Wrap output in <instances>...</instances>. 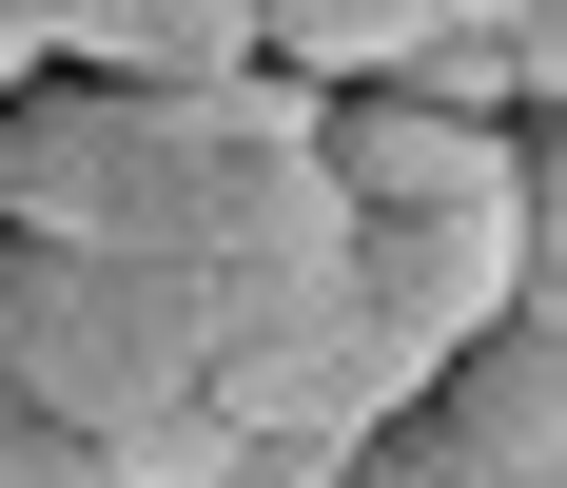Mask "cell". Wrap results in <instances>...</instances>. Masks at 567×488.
Here are the masks:
<instances>
[{
    "instance_id": "obj_1",
    "label": "cell",
    "mask_w": 567,
    "mask_h": 488,
    "mask_svg": "<svg viewBox=\"0 0 567 488\" xmlns=\"http://www.w3.org/2000/svg\"><path fill=\"white\" fill-rule=\"evenodd\" d=\"M333 137H313V79L293 59H235V79H99V59H40L0 98V235H79V255H275V235H333Z\"/></svg>"
},
{
    "instance_id": "obj_2",
    "label": "cell",
    "mask_w": 567,
    "mask_h": 488,
    "mask_svg": "<svg viewBox=\"0 0 567 488\" xmlns=\"http://www.w3.org/2000/svg\"><path fill=\"white\" fill-rule=\"evenodd\" d=\"M313 488H567V332L489 313L392 430H352Z\"/></svg>"
},
{
    "instance_id": "obj_3",
    "label": "cell",
    "mask_w": 567,
    "mask_h": 488,
    "mask_svg": "<svg viewBox=\"0 0 567 488\" xmlns=\"http://www.w3.org/2000/svg\"><path fill=\"white\" fill-rule=\"evenodd\" d=\"M489 20H528V0H255V59H293V79H411L431 40H489Z\"/></svg>"
},
{
    "instance_id": "obj_4",
    "label": "cell",
    "mask_w": 567,
    "mask_h": 488,
    "mask_svg": "<svg viewBox=\"0 0 567 488\" xmlns=\"http://www.w3.org/2000/svg\"><path fill=\"white\" fill-rule=\"evenodd\" d=\"M59 59H99V79H235L255 59V0H79Z\"/></svg>"
},
{
    "instance_id": "obj_5",
    "label": "cell",
    "mask_w": 567,
    "mask_h": 488,
    "mask_svg": "<svg viewBox=\"0 0 567 488\" xmlns=\"http://www.w3.org/2000/svg\"><path fill=\"white\" fill-rule=\"evenodd\" d=\"M509 313L567 332V117H528V137H509Z\"/></svg>"
},
{
    "instance_id": "obj_6",
    "label": "cell",
    "mask_w": 567,
    "mask_h": 488,
    "mask_svg": "<svg viewBox=\"0 0 567 488\" xmlns=\"http://www.w3.org/2000/svg\"><path fill=\"white\" fill-rule=\"evenodd\" d=\"M0 488H137V469H117V449L79 430V411H40V391H0Z\"/></svg>"
},
{
    "instance_id": "obj_7",
    "label": "cell",
    "mask_w": 567,
    "mask_h": 488,
    "mask_svg": "<svg viewBox=\"0 0 567 488\" xmlns=\"http://www.w3.org/2000/svg\"><path fill=\"white\" fill-rule=\"evenodd\" d=\"M509 79H528V117H567V0H528V20H509Z\"/></svg>"
},
{
    "instance_id": "obj_8",
    "label": "cell",
    "mask_w": 567,
    "mask_h": 488,
    "mask_svg": "<svg viewBox=\"0 0 567 488\" xmlns=\"http://www.w3.org/2000/svg\"><path fill=\"white\" fill-rule=\"evenodd\" d=\"M59 20H79V0H0V59H59Z\"/></svg>"
},
{
    "instance_id": "obj_9",
    "label": "cell",
    "mask_w": 567,
    "mask_h": 488,
    "mask_svg": "<svg viewBox=\"0 0 567 488\" xmlns=\"http://www.w3.org/2000/svg\"><path fill=\"white\" fill-rule=\"evenodd\" d=\"M20 79H40V59H0V98H20Z\"/></svg>"
}]
</instances>
